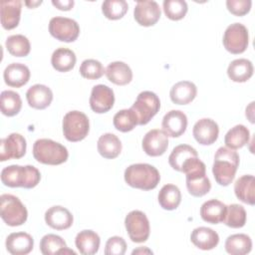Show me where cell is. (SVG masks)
<instances>
[{
	"mask_svg": "<svg viewBox=\"0 0 255 255\" xmlns=\"http://www.w3.org/2000/svg\"><path fill=\"white\" fill-rule=\"evenodd\" d=\"M239 165V155L234 149L219 147L214 154L212 173L215 181L222 186L229 185L236 174Z\"/></svg>",
	"mask_w": 255,
	"mask_h": 255,
	"instance_id": "6da1fadb",
	"label": "cell"
},
{
	"mask_svg": "<svg viewBox=\"0 0 255 255\" xmlns=\"http://www.w3.org/2000/svg\"><path fill=\"white\" fill-rule=\"evenodd\" d=\"M181 172L186 175V187L192 196L201 197L209 192L211 183L206 175V166L198 156L188 159L183 164Z\"/></svg>",
	"mask_w": 255,
	"mask_h": 255,
	"instance_id": "7a4b0ae2",
	"label": "cell"
},
{
	"mask_svg": "<svg viewBox=\"0 0 255 255\" xmlns=\"http://www.w3.org/2000/svg\"><path fill=\"white\" fill-rule=\"evenodd\" d=\"M41 179V173L33 165L12 164L6 166L1 171V181L9 187L33 188Z\"/></svg>",
	"mask_w": 255,
	"mask_h": 255,
	"instance_id": "3957f363",
	"label": "cell"
},
{
	"mask_svg": "<svg viewBox=\"0 0 255 255\" xmlns=\"http://www.w3.org/2000/svg\"><path fill=\"white\" fill-rule=\"evenodd\" d=\"M125 180L128 185L141 190H151L157 186L160 174L156 167L148 163H134L125 170Z\"/></svg>",
	"mask_w": 255,
	"mask_h": 255,
	"instance_id": "277c9868",
	"label": "cell"
},
{
	"mask_svg": "<svg viewBox=\"0 0 255 255\" xmlns=\"http://www.w3.org/2000/svg\"><path fill=\"white\" fill-rule=\"evenodd\" d=\"M33 156L40 163L58 165L68 159L69 152L66 146L57 141L40 138L33 144Z\"/></svg>",
	"mask_w": 255,
	"mask_h": 255,
	"instance_id": "5b68a950",
	"label": "cell"
},
{
	"mask_svg": "<svg viewBox=\"0 0 255 255\" xmlns=\"http://www.w3.org/2000/svg\"><path fill=\"white\" fill-rule=\"evenodd\" d=\"M0 215L7 225L14 227L26 222L28 211L17 196L4 193L0 196Z\"/></svg>",
	"mask_w": 255,
	"mask_h": 255,
	"instance_id": "8992f818",
	"label": "cell"
},
{
	"mask_svg": "<svg viewBox=\"0 0 255 255\" xmlns=\"http://www.w3.org/2000/svg\"><path fill=\"white\" fill-rule=\"evenodd\" d=\"M90 130L88 117L80 111L68 112L63 119V133L72 142L84 139Z\"/></svg>",
	"mask_w": 255,
	"mask_h": 255,
	"instance_id": "52a82bcc",
	"label": "cell"
},
{
	"mask_svg": "<svg viewBox=\"0 0 255 255\" xmlns=\"http://www.w3.org/2000/svg\"><path fill=\"white\" fill-rule=\"evenodd\" d=\"M130 109L134 112L138 125L143 126L158 113L160 109V101L153 92L143 91L138 94Z\"/></svg>",
	"mask_w": 255,
	"mask_h": 255,
	"instance_id": "ba28073f",
	"label": "cell"
},
{
	"mask_svg": "<svg viewBox=\"0 0 255 255\" xmlns=\"http://www.w3.org/2000/svg\"><path fill=\"white\" fill-rule=\"evenodd\" d=\"M125 225L129 239L135 243H142L149 237L150 226L146 215L140 210H132L125 218Z\"/></svg>",
	"mask_w": 255,
	"mask_h": 255,
	"instance_id": "9c48e42d",
	"label": "cell"
},
{
	"mask_svg": "<svg viewBox=\"0 0 255 255\" xmlns=\"http://www.w3.org/2000/svg\"><path fill=\"white\" fill-rule=\"evenodd\" d=\"M223 46L231 54L243 53L249 44L247 28L241 23L230 24L223 34Z\"/></svg>",
	"mask_w": 255,
	"mask_h": 255,
	"instance_id": "30bf717a",
	"label": "cell"
},
{
	"mask_svg": "<svg viewBox=\"0 0 255 255\" xmlns=\"http://www.w3.org/2000/svg\"><path fill=\"white\" fill-rule=\"evenodd\" d=\"M50 34L62 42H74L80 34L79 24L71 18L53 17L49 22Z\"/></svg>",
	"mask_w": 255,
	"mask_h": 255,
	"instance_id": "8fae6325",
	"label": "cell"
},
{
	"mask_svg": "<svg viewBox=\"0 0 255 255\" xmlns=\"http://www.w3.org/2000/svg\"><path fill=\"white\" fill-rule=\"evenodd\" d=\"M26 139L20 133H10L0 140V160L21 158L26 153Z\"/></svg>",
	"mask_w": 255,
	"mask_h": 255,
	"instance_id": "7c38bea8",
	"label": "cell"
},
{
	"mask_svg": "<svg viewBox=\"0 0 255 255\" xmlns=\"http://www.w3.org/2000/svg\"><path fill=\"white\" fill-rule=\"evenodd\" d=\"M115 104L114 91L106 85H96L92 89L90 107L97 114L109 112Z\"/></svg>",
	"mask_w": 255,
	"mask_h": 255,
	"instance_id": "4fadbf2b",
	"label": "cell"
},
{
	"mask_svg": "<svg viewBox=\"0 0 255 255\" xmlns=\"http://www.w3.org/2000/svg\"><path fill=\"white\" fill-rule=\"evenodd\" d=\"M142 149L149 156H159L165 152L168 146V136L158 128L150 129L142 138Z\"/></svg>",
	"mask_w": 255,
	"mask_h": 255,
	"instance_id": "5bb4252c",
	"label": "cell"
},
{
	"mask_svg": "<svg viewBox=\"0 0 255 255\" xmlns=\"http://www.w3.org/2000/svg\"><path fill=\"white\" fill-rule=\"evenodd\" d=\"M161 11L159 5L155 1H137L133 10V17L135 21L144 27H149L154 25L159 17Z\"/></svg>",
	"mask_w": 255,
	"mask_h": 255,
	"instance_id": "9a60e30c",
	"label": "cell"
},
{
	"mask_svg": "<svg viewBox=\"0 0 255 255\" xmlns=\"http://www.w3.org/2000/svg\"><path fill=\"white\" fill-rule=\"evenodd\" d=\"M195 140L202 145H209L215 142L219 134L218 125L211 119H200L195 123L192 129Z\"/></svg>",
	"mask_w": 255,
	"mask_h": 255,
	"instance_id": "2e32d148",
	"label": "cell"
},
{
	"mask_svg": "<svg viewBox=\"0 0 255 255\" xmlns=\"http://www.w3.org/2000/svg\"><path fill=\"white\" fill-rule=\"evenodd\" d=\"M161 128L167 136L178 137L187 128V117L181 111L171 110L164 115Z\"/></svg>",
	"mask_w": 255,
	"mask_h": 255,
	"instance_id": "e0dca14e",
	"label": "cell"
},
{
	"mask_svg": "<svg viewBox=\"0 0 255 255\" xmlns=\"http://www.w3.org/2000/svg\"><path fill=\"white\" fill-rule=\"evenodd\" d=\"M21 8L22 1L20 0H2L0 2V18L4 29L11 30L18 26Z\"/></svg>",
	"mask_w": 255,
	"mask_h": 255,
	"instance_id": "ac0fdd59",
	"label": "cell"
},
{
	"mask_svg": "<svg viewBox=\"0 0 255 255\" xmlns=\"http://www.w3.org/2000/svg\"><path fill=\"white\" fill-rule=\"evenodd\" d=\"M5 245L12 255H26L33 250L34 239L29 233L13 232L7 236Z\"/></svg>",
	"mask_w": 255,
	"mask_h": 255,
	"instance_id": "d6986e66",
	"label": "cell"
},
{
	"mask_svg": "<svg viewBox=\"0 0 255 255\" xmlns=\"http://www.w3.org/2000/svg\"><path fill=\"white\" fill-rule=\"evenodd\" d=\"M74 221L72 213L65 207L55 205L45 212V222L56 230H65L72 226Z\"/></svg>",
	"mask_w": 255,
	"mask_h": 255,
	"instance_id": "ffe728a7",
	"label": "cell"
},
{
	"mask_svg": "<svg viewBox=\"0 0 255 255\" xmlns=\"http://www.w3.org/2000/svg\"><path fill=\"white\" fill-rule=\"evenodd\" d=\"M26 99L31 108L44 110L52 103L53 93L47 86L36 84L28 89L26 92Z\"/></svg>",
	"mask_w": 255,
	"mask_h": 255,
	"instance_id": "44dd1931",
	"label": "cell"
},
{
	"mask_svg": "<svg viewBox=\"0 0 255 255\" xmlns=\"http://www.w3.org/2000/svg\"><path fill=\"white\" fill-rule=\"evenodd\" d=\"M29 68L21 63L9 64L3 73V78L6 85L14 88H20L26 85L30 79Z\"/></svg>",
	"mask_w": 255,
	"mask_h": 255,
	"instance_id": "7402d4cb",
	"label": "cell"
},
{
	"mask_svg": "<svg viewBox=\"0 0 255 255\" xmlns=\"http://www.w3.org/2000/svg\"><path fill=\"white\" fill-rule=\"evenodd\" d=\"M197 94L196 86L189 81H180L172 86L169 97L176 105H187L191 103Z\"/></svg>",
	"mask_w": 255,
	"mask_h": 255,
	"instance_id": "603a6c76",
	"label": "cell"
},
{
	"mask_svg": "<svg viewBox=\"0 0 255 255\" xmlns=\"http://www.w3.org/2000/svg\"><path fill=\"white\" fill-rule=\"evenodd\" d=\"M191 242L201 250H211L219 243V236L216 231L211 228L200 226L191 232Z\"/></svg>",
	"mask_w": 255,
	"mask_h": 255,
	"instance_id": "cb8c5ba5",
	"label": "cell"
},
{
	"mask_svg": "<svg viewBox=\"0 0 255 255\" xmlns=\"http://www.w3.org/2000/svg\"><path fill=\"white\" fill-rule=\"evenodd\" d=\"M108 80L116 85L125 86L132 80V72L128 64L122 61L112 62L105 72Z\"/></svg>",
	"mask_w": 255,
	"mask_h": 255,
	"instance_id": "d4e9b609",
	"label": "cell"
},
{
	"mask_svg": "<svg viewBox=\"0 0 255 255\" xmlns=\"http://www.w3.org/2000/svg\"><path fill=\"white\" fill-rule=\"evenodd\" d=\"M236 197L249 205L255 204V179L251 174L242 175L234 183Z\"/></svg>",
	"mask_w": 255,
	"mask_h": 255,
	"instance_id": "484cf974",
	"label": "cell"
},
{
	"mask_svg": "<svg viewBox=\"0 0 255 255\" xmlns=\"http://www.w3.org/2000/svg\"><path fill=\"white\" fill-rule=\"evenodd\" d=\"M226 207L223 202L217 199H210L205 201L200 207V216L202 220L211 224H218L223 222Z\"/></svg>",
	"mask_w": 255,
	"mask_h": 255,
	"instance_id": "4316f807",
	"label": "cell"
},
{
	"mask_svg": "<svg viewBox=\"0 0 255 255\" xmlns=\"http://www.w3.org/2000/svg\"><path fill=\"white\" fill-rule=\"evenodd\" d=\"M100 236L93 230H82L75 238L76 247L83 255L96 254L100 248Z\"/></svg>",
	"mask_w": 255,
	"mask_h": 255,
	"instance_id": "83f0119b",
	"label": "cell"
},
{
	"mask_svg": "<svg viewBox=\"0 0 255 255\" xmlns=\"http://www.w3.org/2000/svg\"><path fill=\"white\" fill-rule=\"evenodd\" d=\"M253 71L254 69L251 61L241 58L233 60L229 64L227 68V75L233 82L244 83L252 77Z\"/></svg>",
	"mask_w": 255,
	"mask_h": 255,
	"instance_id": "f1b7e54d",
	"label": "cell"
},
{
	"mask_svg": "<svg viewBox=\"0 0 255 255\" xmlns=\"http://www.w3.org/2000/svg\"><path fill=\"white\" fill-rule=\"evenodd\" d=\"M98 151L99 153L109 159L116 158L122 151V142L120 138L111 132L102 134L98 139Z\"/></svg>",
	"mask_w": 255,
	"mask_h": 255,
	"instance_id": "f546056e",
	"label": "cell"
},
{
	"mask_svg": "<svg viewBox=\"0 0 255 255\" xmlns=\"http://www.w3.org/2000/svg\"><path fill=\"white\" fill-rule=\"evenodd\" d=\"M40 250L44 255L55 254H75V251L69 249L65 240L56 234H46L40 241Z\"/></svg>",
	"mask_w": 255,
	"mask_h": 255,
	"instance_id": "4dcf8cb0",
	"label": "cell"
},
{
	"mask_svg": "<svg viewBox=\"0 0 255 255\" xmlns=\"http://www.w3.org/2000/svg\"><path fill=\"white\" fill-rule=\"evenodd\" d=\"M77 58L74 51L68 48H58L56 49L51 57V64L53 68L58 72H69L76 64Z\"/></svg>",
	"mask_w": 255,
	"mask_h": 255,
	"instance_id": "1f68e13d",
	"label": "cell"
},
{
	"mask_svg": "<svg viewBox=\"0 0 255 255\" xmlns=\"http://www.w3.org/2000/svg\"><path fill=\"white\" fill-rule=\"evenodd\" d=\"M224 247L231 255H245L252 249V240L247 234H232L227 237Z\"/></svg>",
	"mask_w": 255,
	"mask_h": 255,
	"instance_id": "d6a6232c",
	"label": "cell"
},
{
	"mask_svg": "<svg viewBox=\"0 0 255 255\" xmlns=\"http://www.w3.org/2000/svg\"><path fill=\"white\" fill-rule=\"evenodd\" d=\"M159 205L165 210H173L178 207L181 201L179 188L174 184H165L161 187L157 195Z\"/></svg>",
	"mask_w": 255,
	"mask_h": 255,
	"instance_id": "836d02e7",
	"label": "cell"
},
{
	"mask_svg": "<svg viewBox=\"0 0 255 255\" xmlns=\"http://www.w3.org/2000/svg\"><path fill=\"white\" fill-rule=\"evenodd\" d=\"M250 132L249 129L243 125H236L231 128L224 136L226 147L230 149H238L243 147L249 142Z\"/></svg>",
	"mask_w": 255,
	"mask_h": 255,
	"instance_id": "e575fe53",
	"label": "cell"
},
{
	"mask_svg": "<svg viewBox=\"0 0 255 255\" xmlns=\"http://www.w3.org/2000/svg\"><path fill=\"white\" fill-rule=\"evenodd\" d=\"M197 151L195 148H193L191 145L188 144H179L175 146L171 153L168 156V162L170 166L181 172L183 164L192 157H197Z\"/></svg>",
	"mask_w": 255,
	"mask_h": 255,
	"instance_id": "d590c367",
	"label": "cell"
},
{
	"mask_svg": "<svg viewBox=\"0 0 255 255\" xmlns=\"http://www.w3.org/2000/svg\"><path fill=\"white\" fill-rule=\"evenodd\" d=\"M0 108L3 115L7 117L16 116L22 108V100L14 91H3L0 95Z\"/></svg>",
	"mask_w": 255,
	"mask_h": 255,
	"instance_id": "8d00e7d4",
	"label": "cell"
},
{
	"mask_svg": "<svg viewBox=\"0 0 255 255\" xmlns=\"http://www.w3.org/2000/svg\"><path fill=\"white\" fill-rule=\"evenodd\" d=\"M5 46L8 52L15 57H26L31 50V45L28 38L21 34L9 36L6 39Z\"/></svg>",
	"mask_w": 255,
	"mask_h": 255,
	"instance_id": "74e56055",
	"label": "cell"
},
{
	"mask_svg": "<svg viewBox=\"0 0 255 255\" xmlns=\"http://www.w3.org/2000/svg\"><path fill=\"white\" fill-rule=\"evenodd\" d=\"M246 210L242 205L233 203L226 207L223 223L231 228H241L246 223Z\"/></svg>",
	"mask_w": 255,
	"mask_h": 255,
	"instance_id": "f35d334b",
	"label": "cell"
},
{
	"mask_svg": "<svg viewBox=\"0 0 255 255\" xmlns=\"http://www.w3.org/2000/svg\"><path fill=\"white\" fill-rule=\"evenodd\" d=\"M113 123L115 128L123 132L130 131L134 128L136 125H138L137 118L131 109H125L119 111L114 116Z\"/></svg>",
	"mask_w": 255,
	"mask_h": 255,
	"instance_id": "ab89813d",
	"label": "cell"
},
{
	"mask_svg": "<svg viewBox=\"0 0 255 255\" xmlns=\"http://www.w3.org/2000/svg\"><path fill=\"white\" fill-rule=\"evenodd\" d=\"M128 9V5L125 0H107L102 4V11L110 20H118L123 18Z\"/></svg>",
	"mask_w": 255,
	"mask_h": 255,
	"instance_id": "60d3db41",
	"label": "cell"
},
{
	"mask_svg": "<svg viewBox=\"0 0 255 255\" xmlns=\"http://www.w3.org/2000/svg\"><path fill=\"white\" fill-rule=\"evenodd\" d=\"M79 71L81 76L88 80L100 79L106 72L102 63L95 59H87L83 61Z\"/></svg>",
	"mask_w": 255,
	"mask_h": 255,
	"instance_id": "b9f144b4",
	"label": "cell"
},
{
	"mask_svg": "<svg viewBox=\"0 0 255 255\" xmlns=\"http://www.w3.org/2000/svg\"><path fill=\"white\" fill-rule=\"evenodd\" d=\"M187 3L184 0H164L163 11L170 20H180L187 12Z\"/></svg>",
	"mask_w": 255,
	"mask_h": 255,
	"instance_id": "7bdbcfd3",
	"label": "cell"
},
{
	"mask_svg": "<svg viewBox=\"0 0 255 255\" xmlns=\"http://www.w3.org/2000/svg\"><path fill=\"white\" fill-rule=\"evenodd\" d=\"M127 250V243L123 237L113 236L108 239L105 247L106 255H124Z\"/></svg>",
	"mask_w": 255,
	"mask_h": 255,
	"instance_id": "ee69618b",
	"label": "cell"
},
{
	"mask_svg": "<svg viewBox=\"0 0 255 255\" xmlns=\"http://www.w3.org/2000/svg\"><path fill=\"white\" fill-rule=\"evenodd\" d=\"M251 0H227L226 6L229 12L236 16H243L251 9Z\"/></svg>",
	"mask_w": 255,
	"mask_h": 255,
	"instance_id": "f6af8a7d",
	"label": "cell"
},
{
	"mask_svg": "<svg viewBox=\"0 0 255 255\" xmlns=\"http://www.w3.org/2000/svg\"><path fill=\"white\" fill-rule=\"evenodd\" d=\"M52 4L60 10L68 11V10L72 9V7L74 6V1L73 0H65V1H63V0H56V1L53 0Z\"/></svg>",
	"mask_w": 255,
	"mask_h": 255,
	"instance_id": "bcb514c9",
	"label": "cell"
},
{
	"mask_svg": "<svg viewBox=\"0 0 255 255\" xmlns=\"http://www.w3.org/2000/svg\"><path fill=\"white\" fill-rule=\"evenodd\" d=\"M253 106H254V102L250 103L249 107L246 108V117L249 119L250 123H254V117H253Z\"/></svg>",
	"mask_w": 255,
	"mask_h": 255,
	"instance_id": "7dc6e473",
	"label": "cell"
},
{
	"mask_svg": "<svg viewBox=\"0 0 255 255\" xmlns=\"http://www.w3.org/2000/svg\"><path fill=\"white\" fill-rule=\"evenodd\" d=\"M137 253H149V254H152V251H150L149 249L147 248H138V249H135L132 251V254H137Z\"/></svg>",
	"mask_w": 255,
	"mask_h": 255,
	"instance_id": "c3c4849f",
	"label": "cell"
},
{
	"mask_svg": "<svg viewBox=\"0 0 255 255\" xmlns=\"http://www.w3.org/2000/svg\"><path fill=\"white\" fill-rule=\"evenodd\" d=\"M42 3V1H37V2H26V5L27 6H29V7H34V6H36V5H39V4H41Z\"/></svg>",
	"mask_w": 255,
	"mask_h": 255,
	"instance_id": "681fc988",
	"label": "cell"
}]
</instances>
